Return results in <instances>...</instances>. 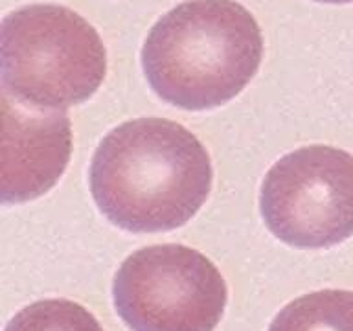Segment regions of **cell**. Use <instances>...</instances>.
I'll return each instance as SVG.
<instances>
[{"mask_svg":"<svg viewBox=\"0 0 353 331\" xmlns=\"http://www.w3.org/2000/svg\"><path fill=\"white\" fill-rule=\"evenodd\" d=\"M261 57V30L236 0L182 2L154 24L142 48L143 72L157 96L188 110L236 98Z\"/></svg>","mask_w":353,"mask_h":331,"instance_id":"2","label":"cell"},{"mask_svg":"<svg viewBox=\"0 0 353 331\" xmlns=\"http://www.w3.org/2000/svg\"><path fill=\"white\" fill-rule=\"evenodd\" d=\"M114 305L132 331H214L228 289L212 261L186 245H153L116 272Z\"/></svg>","mask_w":353,"mask_h":331,"instance_id":"4","label":"cell"},{"mask_svg":"<svg viewBox=\"0 0 353 331\" xmlns=\"http://www.w3.org/2000/svg\"><path fill=\"white\" fill-rule=\"evenodd\" d=\"M107 52L98 32L65 6H26L0 28L2 92L33 110H66L103 81Z\"/></svg>","mask_w":353,"mask_h":331,"instance_id":"3","label":"cell"},{"mask_svg":"<svg viewBox=\"0 0 353 331\" xmlns=\"http://www.w3.org/2000/svg\"><path fill=\"white\" fill-rule=\"evenodd\" d=\"M6 331H103L88 309L63 298L41 300L11 319Z\"/></svg>","mask_w":353,"mask_h":331,"instance_id":"8","label":"cell"},{"mask_svg":"<svg viewBox=\"0 0 353 331\" xmlns=\"http://www.w3.org/2000/svg\"><path fill=\"white\" fill-rule=\"evenodd\" d=\"M261 215L278 239L325 248L353 236V154L309 146L281 157L263 179Z\"/></svg>","mask_w":353,"mask_h":331,"instance_id":"5","label":"cell"},{"mask_svg":"<svg viewBox=\"0 0 353 331\" xmlns=\"http://www.w3.org/2000/svg\"><path fill=\"white\" fill-rule=\"evenodd\" d=\"M214 181L199 138L176 121L140 118L101 140L90 192L101 214L127 232H168L192 219Z\"/></svg>","mask_w":353,"mask_h":331,"instance_id":"1","label":"cell"},{"mask_svg":"<svg viewBox=\"0 0 353 331\" xmlns=\"http://www.w3.org/2000/svg\"><path fill=\"white\" fill-rule=\"evenodd\" d=\"M269 331H353V292L324 289L292 300Z\"/></svg>","mask_w":353,"mask_h":331,"instance_id":"7","label":"cell"},{"mask_svg":"<svg viewBox=\"0 0 353 331\" xmlns=\"http://www.w3.org/2000/svg\"><path fill=\"white\" fill-rule=\"evenodd\" d=\"M72 153L65 110H33L2 92V201L26 203L65 173Z\"/></svg>","mask_w":353,"mask_h":331,"instance_id":"6","label":"cell"},{"mask_svg":"<svg viewBox=\"0 0 353 331\" xmlns=\"http://www.w3.org/2000/svg\"><path fill=\"white\" fill-rule=\"evenodd\" d=\"M316 2H327V4H346V2H353V0H316Z\"/></svg>","mask_w":353,"mask_h":331,"instance_id":"9","label":"cell"}]
</instances>
